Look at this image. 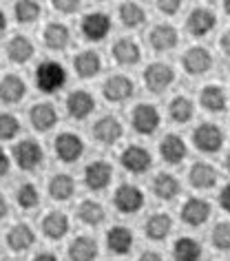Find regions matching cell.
<instances>
[{
	"label": "cell",
	"instance_id": "19",
	"mask_svg": "<svg viewBox=\"0 0 230 261\" xmlns=\"http://www.w3.org/2000/svg\"><path fill=\"white\" fill-rule=\"evenodd\" d=\"M24 95H27V84H24L22 77L9 73V75H5L3 80H0V102L18 104Z\"/></svg>",
	"mask_w": 230,
	"mask_h": 261
},
{
	"label": "cell",
	"instance_id": "24",
	"mask_svg": "<svg viewBox=\"0 0 230 261\" xmlns=\"http://www.w3.org/2000/svg\"><path fill=\"white\" fill-rule=\"evenodd\" d=\"M97 257V241L87 234H80L69 244V259L71 261H95Z\"/></svg>",
	"mask_w": 230,
	"mask_h": 261
},
{
	"label": "cell",
	"instance_id": "27",
	"mask_svg": "<svg viewBox=\"0 0 230 261\" xmlns=\"http://www.w3.org/2000/svg\"><path fill=\"white\" fill-rule=\"evenodd\" d=\"M34 241H36V232L31 230L29 224H16L7 232V246L14 252H24L27 248L34 246Z\"/></svg>",
	"mask_w": 230,
	"mask_h": 261
},
{
	"label": "cell",
	"instance_id": "15",
	"mask_svg": "<svg viewBox=\"0 0 230 261\" xmlns=\"http://www.w3.org/2000/svg\"><path fill=\"white\" fill-rule=\"evenodd\" d=\"M29 120H31V126L40 133H47L58 124V113L54 109V104L49 102H40V104H34L29 111Z\"/></svg>",
	"mask_w": 230,
	"mask_h": 261
},
{
	"label": "cell",
	"instance_id": "47",
	"mask_svg": "<svg viewBox=\"0 0 230 261\" xmlns=\"http://www.w3.org/2000/svg\"><path fill=\"white\" fill-rule=\"evenodd\" d=\"M137 261H162V254L153 252V250H146V252H142L140 257H137Z\"/></svg>",
	"mask_w": 230,
	"mask_h": 261
},
{
	"label": "cell",
	"instance_id": "40",
	"mask_svg": "<svg viewBox=\"0 0 230 261\" xmlns=\"http://www.w3.org/2000/svg\"><path fill=\"white\" fill-rule=\"evenodd\" d=\"M210 241H213V246L217 250H221V252L230 250V221H219L215 226L213 234H210Z\"/></svg>",
	"mask_w": 230,
	"mask_h": 261
},
{
	"label": "cell",
	"instance_id": "1",
	"mask_svg": "<svg viewBox=\"0 0 230 261\" xmlns=\"http://www.w3.org/2000/svg\"><path fill=\"white\" fill-rule=\"evenodd\" d=\"M67 84V71L60 62L56 60H44L36 69V87L42 93H56Z\"/></svg>",
	"mask_w": 230,
	"mask_h": 261
},
{
	"label": "cell",
	"instance_id": "37",
	"mask_svg": "<svg viewBox=\"0 0 230 261\" xmlns=\"http://www.w3.org/2000/svg\"><path fill=\"white\" fill-rule=\"evenodd\" d=\"M193 111H195L193 109V102H190L186 95H177L168 104V115H170V120L177 122V124L190 122V117H193Z\"/></svg>",
	"mask_w": 230,
	"mask_h": 261
},
{
	"label": "cell",
	"instance_id": "2",
	"mask_svg": "<svg viewBox=\"0 0 230 261\" xmlns=\"http://www.w3.org/2000/svg\"><path fill=\"white\" fill-rule=\"evenodd\" d=\"M175 80V71L166 62H153L144 71V84L150 93H162L166 91Z\"/></svg>",
	"mask_w": 230,
	"mask_h": 261
},
{
	"label": "cell",
	"instance_id": "25",
	"mask_svg": "<svg viewBox=\"0 0 230 261\" xmlns=\"http://www.w3.org/2000/svg\"><path fill=\"white\" fill-rule=\"evenodd\" d=\"M133 232L126 226H113L107 234V246L113 254H129L133 248Z\"/></svg>",
	"mask_w": 230,
	"mask_h": 261
},
{
	"label": "cell",
	"instance_id": "11",
	"mask_svg": "<svg viewBox=\"0 0 230 261\" xmlns=\"http://www.w3.org/2000/svg\"><path fill=\"white\" fill-rule=\"evenodd\" d=\"M182 67L188 75H203L213 67V56L206 47H190L182 58Z\"/></svg>",
	"mask_w": 230,
	"mask_h": 261
},
{
	"label": "cell",
	"instance_id": "45",
	"mask_svg": "<svg viewBox=\"0 0 230 261\" xmlns=\"http://www.w3.org/2000/svg\"><path fill=\"white\" fill-rule=\"evenodd\" d=\"M219 47H221L223 54L230 58V29H228V31H223V36L219 38Z\"/></svg>",
	"mask_w": 230,
	"mask_h": 261
},
{
	"label": "cell",
	"instance_id": "5",
	"mask_svg": "<svg viewBox=\"0 0 230 261\" xmlns=\"http://www.w3.org/2000/svg\"><path fill=\"white\" fill-rule=\"evenodd\" d=\"M131 124L140 135H153L160 126V111L153 104H137L131 113Z\"/></svg>",
	"mask_w": 230,
	"mask_h": 261
},
{
	"label": "cell",
	"instance_id": "51",
	"mask_svg": "<svg viewBox=\"0 0 230 261\" xmlns=\"http://www.w3.org/2000/svg\"><path fill=\"white\" fill-rule=\"evenodd\" d=\"M223 11H226V14L230 16V0H226V3H223Z\"/></svg>",
	"mask_w": 230,
	"mask_h": 261
},
{
	"label": "cell",
	"instance_id": "34",
	"mask_svg": "<svg viewBox=\"0 0 230 261\" xmlns=\"http://www.w3.org/2000/svg\"><path fill=\"white\" fill-rule=\"evenodd\" d=\"M153 193L157 195V199L170 201L175 195H180V181H177L170 173H160L153 179Z\"/></svg>",
	"mask_w": 230,
	"mask_h": 261
},
{
	"label": "cell",
	"instance_id": "50",
	"mask_svg": "<svg viewBox=\"0 0 230 261\" xmlns=\"http://www.w3.org/2000/svg\"><path fill=\"white\" fill-rule=\"evenodd\" d=\"M5 29H7V18H5V11L0 9V34H3Z\"/></svg>",
	"mask_w": 230,
	"mask_h": 261
},
{
	"label": "cell",
	"instance_id": "42",
	"mask_svg": "<svg viewBox=\"0 0 230 261\" xmlns=\"http://www.w3.org/2000/svg\"><path fill=\"white\" fill-rule=\"evenodd\" d=\"M51 7L56 11H60V14H75V11H80V0H54L51 3Z\"/></svg>",
	"mask_w": 230,
	"mask_h": 261
},
{
	"label": "cell",
	"instance_id": "10",
	"mask_svg": "<svg viewBox=\"0 0 230 261\" xmlns=\"http://www.w3.org/2000/svg\"><path fill=\"white\" fill-rule=\"evenodd\" d=\"M82 36L91 42H100L104 36L111 31V18L102 11H93V14H87L82 18Z\"/></svg>",
	"mask_w": 230,
	"mask_h": 261
},
{
	"label": "cell",
	"instance_id": "46",
	"mask_svg": "<svg viewBox=\"0 0 230 261\" xmlns=\"http://www.w3.org/2000/svg\"><path fill=\"white\" fill-rule=\"evenodd\" d=\"M7 173H9V158H7V153L0 148V177H5Z\"/></svg>",
	"mask_w": 230,
	"mask_h": 261
},
{
	"label": "cell",
	"instance_id": "43",
	"mask_svg": "<svg viewBox=\"0 0 230 261\" xmlns=\"http://www.w3.org/2000/svg\"><path fill=\"white\" fill-rule=\"evenodd\" d=\"M180 9H182L180 0H160V3H157V11H162V14H166V16L177 14Z\"/></svg>",
	"mask_w": 230,
	"mask_h": 261
},
{
	"label": "cell",
	"instance_id": "30",
	"mask_svg": "<svg viewBox=\"0 0 230 261\" xmlns=\"http://www.w3.org/2000/svg\"><path fill=\"white\" fill-rule=\"evenodd\" d=\"M42 232L47 239H54V241L62 239L64 234L69 232V217L60 211L49 213L47 217L42 219Z\"/></svg>",
	"mask_w": 230,
	"mask_h": 261
},
{
	"label": "cell",
	"instance_id": "33",
	"mask_svg": "<svg viewBox=\"0 0 230 261\" xmlns=\"http://www.w3.org/2000/svg\"><path fill=\"white\" fill-rule=\"evenodd\" d=\"M175 261H199L201 259V246L193 237H180L173 246Z\"/></svg>",
	"mask_w": 230,
	"mask_h": 261
},
{
	"label": "cell",
	"instance_id": "32",
	"mask_svg": "<svg viewBox=\"0 0 230 261\" xmlns=\"http://www.w3.org/2000/svg\"><path fill=\"white\" fill-rule=\"evenodd\" d=\"M73 193H75V181H73L71 175L58 173V175L51 177V181H49V195L54 199L67 201V199H71V195H73Z\"/></svg>",
	"mask_w": 230,
	"mask_h": 261
},
{
	"label": "cell",
	"instance_id": "26",
	"mask_svg": "<svg viewBox=\"0 0 230 261\" xmlns=\"http://www.w3.org/2000/svg\"><path fill=\"white\" fill-rule=\"evenodd\" d=\"M144 230H146V237L150 241H162L173 230V219H170V215H166V213H155L146 219Z\"/></svg>",
	"mask_w": 230,
	"mask_h": 261
},
{
	"label": "cell",
	"instance_id": "17",
	"mask_svg": "<svg viewBox=\"0 0 230 261\" xmlns=\"http://www.w3.org/2000/svg\"><path fill=\"white\" fill-rule=\"evenodd\" d=\"M208 217H210V204L206 199L190 197V199H186V204L182 206V219H184V224H188V226H201L208 221Z\"/></svg>",
	"mask_w": 230,
	"mask_h": 261
},
{
	"label": "cell",
	"instance_id": "38",
	"mask_svg": "<svg viewBox=\"0 0 230 261\" xmlns=\"http://www.w3.org/2000/svg\"><path fill=\"white\" fill-rule=\"evenodd\" d=\"M42 14V7L34 0H18L14 5V16L18 22L22 24H29V22H36Z\"/></svg>",
	"mask_w": 230,
	"mask_h": 261
},
{
	"label": "cell",
	"instance_id": "44",
	"mask_svg": "<svg viewBox=\"0 0 230 261\" xmlns=\"http://www.w3.org/2000/svg\"><path fill=\"white\" fill-rule=\"evenodd\" d=\"M219 206L226 213H230V184H226V186L221 188V193H219Z\"/></svg>",
	"mask_w": 230,
	"mask_h": 261
},
{
	"label": "cell",
	"instance_id": "23",
	"mask_svg": "<svg viewBox=\"0 0 230 261\" xmlns=\"http://www.w3.org/2000/svg\"><path fill=\"white\" fill-rule=\"evenodd\" d=\"M111 54H113V60L117 64H122V67H131V64H137L140 62V47H137L135 40H131V38H120L113 49H111Z\"/></svg>",
	"mask_w": 230,
	"mask_h": 261
},
{
	"label": "cell",
	"instance_id": "3",
	"mask_svg": "<svg viewBox=\"0 0 230 261\" xmlns=\"http://www.w3.org/2000/svg\"><path fill=\"white\" fill-rule=\"evenodd\" d=\"M193 142L201 153H217L223 146V133L217 124L203 122L193 130Z\"/></svg>",
	"mask_w": 230,
	"mask_h": 261
},
{
	"label": "cell",
	"instance_id": "35",
	"mask_svg": "<svg viewBox=\"0 0 230 261\" xmlns=\"http://www.w3.org/2000/svg\"><path fill=\"white\" fill-rule=\"evenodd\" d=\"M117 16H120V22L129 29L140 27V24L146 20V11L137 3H122L120 7H117Z\"/></svg>",
	"mask_w": 230,
	"mask_h": 261
},
{
	"label": "cell",
	"instance_id": "16",
	"mask_svg": "<svg viewBox=\"0 0 230 261\" xmlns=\"http://www.w3.org/2000/svg\"><path fill=\"white\" fill-rule=\"evenodd\" d=\"M95 109V100L89 91H73L67 97V113L73 117V120H84L93 113Z\"/></svg>",
	"mask_w": 230,
	"mask_h": 261
},
{
	"label": "cell",
	"instance_id": "4",
	"mask_svg": "<svg viewBox=\"0 0 230 261\" xmlns=\"http://www.w3.org/2000/svg\"><path fill=\"white\" fill-rule=\"evenodd\" d=\"M42 158H44L42 146L34 140H22L14 146V160H16L18 168H22V171H34V168H38L42 164Z\"/></svg>",
	"mask_w": 230,
	"mask_h": 261
},
{
	"label": "cell",
	"instance_id": "18",
	"mask_svg": "<svg viewBox=\"0 0 230 261\" xmlns=\"http://www.w3.org/2000/svg\"><path fill=\"white\" fill-rule=\"evenodd\" d=\"M160 153H162L164 162H168V164H182L188 155V148H186V142H184L180 135L168 133L160 144Z\"/></svg>",
	"mask_w": 230,
	"mask_h": 261
},
{
	"label": "cell",
	"instance_id": "8",
	"mask_svg": "<svg viewBox=\"0 0 230 261\" xmlns=\"http://www.w3.org/2000/svg\"><path fill=\"white\" fill-rule=\"evenodd\" d=\"M135 93V84L126 75H111L102 84V95L109 102H126Z\"/></svg>",
	"mask_w": 230,
	"mask_h": 261
},
{
	"label": "cell",
	"instance_id": "48",
	"mask_svg": "<svg viewBox=\"0 0 230 261\" xmlns=\"http://www.w3.org/2000/svg\"><path fill=\"white\" fill-rule=\"evenodd\" d=\"M7 213H9V204H7V199H5V195L0 193V219L7 217Z\"/></svg>",
	"mask_w": 230,
	"mask_h": 261
},
{
	"label": "cell",
	"instance_id": "49",
	"mask_svg": "<svg viewBox=\"0 0 230 261\" xmlns=\"http://www.w3.org/2000/svg\"><path fill=\"white\" fill-rule=\"evenodd\" d=\"M34 261H58V257L54 252H40V254H36Z\"/></svg>",
	"mask_w": 230,
	"mask_h": 261
},
{
	"label": "cell",
	"instance_id": "28",
	"mask_svg": "<svg viewBox=\"0 0 230 261\" xmlns=\"http://www.w3.org/2000/svg\"><path fill=\"white\" fill-rule=\"evenodd\" d=\"M188 181L190 186L206 191V188H213L217 184V171L210 164H206V162H197L188 171Z\"/></svg>",
	"mask_w": 230,
	"mask_h": 261
},
{
	"label": "cell",
	"instance_id": "52",
	"mask_svg": "<svg viewBox=\"0 0 230 261\" xmlns=\"http://www.w3.org/2000/svg\"><path fill=\"white\" fill-rule=\"evenodd\" d=\"M226 168L230 171V153H228V158H226Z\"/></svg>",
	"mask_w": 230,
	"mask_h": 261
},
{
	"label": "cell",
	"instance_id": "20",
	"mask_svg": "<svg viewBox=\"0 0 230 261\" xmlns=\"http://www.w3.org/2000/svg\"><path fill=\"white\" fill-rule=\"evenodd\" d=\"M42 40L47 44V49L51 51H62L69 47V40H71V31L67 24L62 22H49L42 31Z\"/></svg>",
	"mask_w": 230,
	"mask_h": 261
},
{
	"label": "cell",
	"instance_id": "41",
	"mask_svg": "<svg viewBox=\"0 0 230 261\" xmlns=\"http://www.w3.org/2000/svg\"><path fill=\"white\" fill-rule=\"evenodd\" d=\"M20 130V122L11 113H0V140H14Z\"/></svg>",
	"mask_w": 230,
	"mask_h": 261
},
{
	"label": "cell",
	"instance_id": "9",
	"mask_svg": "<svg viewBox=\"0 0 230 261\" xmlns=\"http://www.w3.org/2000/svg\"><path fill=\"white\" fill-rule=\"evenodd\" d=\"M215 24H217L215 11H210L208 7H195L186 18V29H188V34L195 38L210 34V31L215 29Z\"/></svg>",
	"mask_w": 230,
	"mask_h": 261
},
{
	"label": "cell",
	"instance_id": "31",
	"mask_svg": "<svg viewBox=\"0 0 230 261\" xmlns=\"http://www.w3.org/2000/svg\"><path fill=\"white\" fill-rule=\"evenodd\" d=\"M7 58L14 64H24L34 58V44L24 36H14L7 42Z\"/></svg>",
	"mask_w": 230,
	"mask_h": 261
},
{
	"label": "cell",
	"instance_id": "39",
	"mask_svg": "<svg viewBox=\"0 0 230 261\" xmlns=\"http://www.w3.org/2000/svg\"><path fill=\"white\" fill-rule=\"evenodd\" d=\"M16 201H18V206H22V208H36L38 204H40V195H38V188L34 184H22V186H18V191H16Z\"/></svg>",
	"mask_w": 230,
	"mask_h": 261
},
{
	"label": "cell",
	"instance_id": "13",
	"mask_svg": "<svg viewBox=\"0 0 230 261\" xmlns=\"http://www.w3.org/2000/svg\"><path fill=\"white\" fill-rule=\"evenodd\" d=\"M111 177H113V168H111L109 162L97 160L84 168V184L91 191H104L111 184Z\"/></svg>",
	"mask_w": 230,
	"mask_h": 261
},
{
	"label": "cell",
	"instance_id": "21",
	"mask_svg": "<svg viewBox=\"0 0 230 261\" xmlns=\"http://www.w3.org/2000/svg\"><path fill=\"white\" fill-rule=\"evenodd\" d=\"M177 29L173 24H155L148 34V42L155 51H170L177 44Z\"/></svg>",
	"mask_w": 230,
	"mask_h": 261
},
{
	"label": "cell",
	"instance_id": "22",
	"mask_svg": "<svg viewBox=\"0 0 230 261\" xmlns=\"http://www.w3.org/2000/svg\"><path fill=\"white\" fill-rule=\"evenodd\" d=\"M73 69L78 77L87 80V77H95L102 69V60L97 56V51H80L75 58H73Z\"/></svg>",
	"mask_w": 230,
	"mask_h": 261
},
{
	"label": "cell",
	"instance_id": "7",
	"mask_svg": "<svg viewBox=\"0 0 230 261\" xmlns=\"http://www.w3.org/2000/svg\"><path fill=\"white\" fill-rule=\"evenodd\" d=\"M84 153V142L80 135L75 133H60L56 138V155L60 158L64 164H73L82 158Z\"/></svg>",
	"mask_w": 230,
	"mask_h": 261
},
{
	"label": "cell",
	"instance_id": "36",
	"mask_svg": "<svg viewBox=\"0 0 230 261\" xmlns=\"http://www.w3.org/2000/svg\"><path fill=\"white\" fill-rule=\"evenodd\" d=\"M104 208L102 204H97L93 199H84L80 206H78V217H80L82 224L87 226H100L104 221Z\"/></svg>",
	"mask_w": 230,
	"mask_h": 261
},
{
	"label": "cell",
	"instance_id": "29",
	"mask_svg": "<svg viewBox=\"0 0 230 261\" xmlns=\"http://www.w3.org/2000/svg\"><path fill=\"white\" fill-rule=\"evenodd\" d=\"M199 104L210 113H221L228 104V97H226V91H223L219 84H208V87L201 89V95H199Z\"/></svg>",
	"mask_w": 230,
	"mask_h": 261
},
{
	"label": "cell",
	"instance_id": "6",
	"mask_svg": "<svg viewBox=\"0 0 230 261\" xmlns=\"http://www.w3.org/2000/svg\"><path fill=\"white\" fill-rule=\"evenodd\" d=\"M113 204L120 213L133 215L144 206V193L135 184H122L117 186V191L113 195Z\"/></svg>",
	"mask_w": 230,
	"mask_h": 261
},
{
	"label": "cell",
	"instance_id": "14",
	"mask_svg": "<svg viewBox=\"0 0 230 261\" xmlns=\"http://www.w3.org/2000/svg\"><path fill=\"white\" fill-rule=\"evenodd\" d=\"M93 138L100 144H115L122 138V124L115 115H102L93 124Z\"/></svg>",
	"mask_w": 230,
	"mask_h": 261
},
{
	"label": "cell",
	"instance_id": "12",
	"mask_svg": "<svg viewBox=\"0 0 230 261\" xmlns=\"http://www.w3.org/2000/svg\"><path fill=\"white\" fill-rule=\"evenodd\" d=\"M120 162H122V166L126 168L129 173H135V175H140V173H146L150 164H153V158H150V153L146 151L144 146H129V148H124L122 155H120Z\"/></svg>",
	"mask_w": 230,
	"mask_h": 261
}]
</instances>
